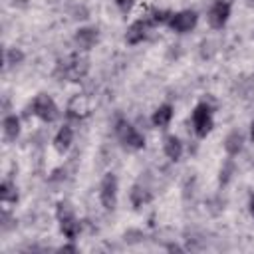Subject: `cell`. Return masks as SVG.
Segmentation results:
<instances>
[{"instance_id":"obj_1","label":"cell","mask_w":254,"mask_h":254,"mask_svg":"<svg viewBox=\"0 0 254 254\" xmlns=\"http://www.w3.org/2000/svg\"><path fill=\"white\" fill-rule=\"evenodd\" d=\"M192 125H194V131H196L198 137H204V135L210 131V127H212V117H210L208 105L200 103V105L194 107V111H192Z\"/></svg>"},{"instance_id":"obj_2","label":"cell","mask_w":254,"mask_h":254,"mask_svg":"<svg viewBox=\"0 0 254 254\" xmlns=\"http://www.w3.org/2000/svg\"><path fill=\"white\" fill-rule=\"evenodd\" d=\"M34 113L44 121H54L58 117V107L48 95H38L34 101Z\"/></svg>"},{"instance_id":"obj_3","label":"cell","mask_w":254,"mask_h":254,"mask_svg":"<svg viewBox=\"0 0 254 254\" xmlns=\"http://www.w3.org/2000/svg\"><path fill=\"white\" fill-rule=\"evenodd\" d=\"M230 16V2L228 0H216L214 6L208 12V22L212 28H222Z\"/></svg>"},{"instance_id":"obj_4","label":"cell","mask_w":254,"mask_h":254,"mask_svg":"<svg viewBox=\"0 0 254 254\" xmlns=\"http://www.w3.org/2000/svg\"><path fill=\"white\" fill-rule=\"evenodd\" d=\"M115 200H117V181L115 175H105L103 183H101V204L105 208H115Z\"/></svg>"},{"instance_id":"obj_5","label":"cell","mask_w":254,"mask_h":254,"mask_svg":"<svg viewBox=\"0 0 254 254\" xmlns=\"http://www.w3.org/2000/svg\"><path fill=\"white\" fill-rule=\"evenodd\" d=\"M117 133H119L121 141H123L125 145H129V147H133V149H141V147L145 145L143 135H139V133H137L129 123H125V121H119V123H117Z\"/></svg>"},{"instance_id":"obj_6","label":"cell","mask_w":254,"mask_h":254,"mask_svg":"<svg viewBox=\"0 0 254 254\" xmlns=\"http://www.w3.org/2000/svg\"><path fill=\"white\" fill-rule=\"evenodd\" d=\"M194 24H196V14L190 12V10L173 14L171 20H169V26H171L175 32H189L190 28H194Z\"/></svg>"},{"instance_id":"obj_7","label":"cell","mask_w":254,"mask_h":254,"mask_svg":"<svg viewBox=\"0 0 254 254\" xmlns=\"http://www.w3.org/2000/svg\"><path fill=\"white\" fill-rule=\"evenodd\" d=\"M85 71H87V60L85 58H79V56H73L65 64V67H64V75L69 77L71 81H77L79 77H83Z\"/></svg>"},{"instance_id":"obj_8","label":"cell","mask_w":254,"mask_h":254,"mask_svg":"<svg viewBox=\"0 0 254 254\" xmlns=\"http://www.w3.org/2000/svg\"><path fill=\"white\" fill-rule=\"evenodd\" d=\"M89 113V99L85 95H75L67 103V115L71 117H85Z\"/></svg>"},{"instance_id":"obj_9","label":"cell","mask_w":254,"mask_h":254,"mask_svg":"<svg viewBox=\"0 0 254 254\" xmlns=\"http://www.w3.org/2000/svg\"><path fill=\"white\" fill-rule=\"evenodd\" d=\"M147 26H149V24L143 22V20L131 24V28L127 30V42H129V44H137V42H141V40L145 38V34H147Z\"/></svg>"},{"instance_id":"obj_10","label":"cell","mask_w":254,"mask_h":254,"mask_svg":"<svg viewBox=\"0 0 254 254\" xmlns=\"http://www.w3.org/2000/svg\"><path fill=\"white\" fill-rule=\"evenodd\" d=\"M75 40H77L79 48L89 50V48L95 44V40H97V32L91 30V28H83V30H79V32L75 34Z\"/></svg>"},{"instance_id":"obj_11","label":"cell","mask_w":254,"mask_h":254,"mask_svg":"<svg viewBox=\"0 0 254 254\" xmlns=\"http://www.w3.org/2000/svg\"><path fill=\"white\" fill-rule=\"evenodd\" d=\"M165 153H167L169 159L177 161V159L181 157V153H183V145H181V141H179L177 137H167V139H165Z\"/></svg>"},{"instance_id":"obj_12","label":"cell","mask_w":254,"mask_h":254,"mask_svg":"<svg viewBox=\"0 0 254 254\" xmlns=\"http://www.w3.org/2000/svg\"><path fill=\"white\" fill-rule=\"evenodd\" d=\"M171 117H173L171 105H161V107L155 111V115H153V123H155L157 127H165V125L171 121Z\"/></svg>"},{"instance_id":"obj_13","label":"cell","mask_w":254,"mask_h":254,"mask_svg":"<svg viewBox=\"0 0 254 254\" xmlns=\"http://www.w3.org/2000/svg\"><path fill=\"white\" fill-rule=\"evenodd\" d=\"M60 222H62V232H64L69 240H73V238L77 236V230H79V224L75 222L73 214H71V216H65V218H60Z\"/></svg>"},{"instance_id":"obj_14","label":"cell","mask_w":254,"mask_h":254,"mask_svg":"<svg viewBox=\"0 0 254 254\" xmlns=\"http://www.w3.org/2000/svg\"><path fill=\"white\" fill-rule=\"evenodd\" d=\"M54 143H56V149L58 151H65L69 147V143H71V129L67 125H64L60 129V133L56 135V141Z\"/></svg>"},{"instance_id":"obj_15","label":"cell","mask_w":254,"mask_h":254,"mask_svg":"<svg viewBox=\"0 0 254 254\" xmlns=\"http://www.w3.org/2000/svg\"><path fill=\"white\" fill-rule=\"evenodd\" d=\"M224 149H226L230 155H236V153L242 149V135H240L238 131H232V133L226 137V141H224Z\"/></svg>"},{"instance_id":"obj_16","label":"cell","mask_w":254,"mask_h":254,"mask_svg":"<svg viewBox=\"0 0 254 254\" xmlns=\"http://www.w3.org/2000/svg\"><path fill=\"white\" fill-rule=\"evenodd\" d=\"M4 133H6L8 139H16L18 137V133H20V121H18L16 115H8L4 119Z\"/></svg>"},{"instance_id":"obj_17","label":"cell","mask_w":254,"mask_h":254,"mask_svg":"<svg viewBox=\"0 0 254 254\" xmlns=\"http://www.w3.org/2000/svg\"><path fill=\"white\" fill-rule=\"evenodd\" d=\"M151 196H149V192L145 190V189H141V187H133V190H131V202L135 204V206H143V202H147Z\"/></svg>"},{"instance_id":"obj_18","label":"cell","mask_w":254,"mask_h":254,"mask_svg":"<svg viewBox=\"0 0 254 254\" xmlns=\"http://www.w3.org/2000/svg\"><path fill=\"white\" fill-rule=\"evenodd\" d=\"M0 198H2L4 202H14V200L18 198L16 189H14L10 183H2V185H0Z\"/></svg>"},{"instance_id":"obj_19","label":"cell","mask_w":254,"mask_h":254,"mask_svg":"<svg viewBox=\"0 0 254 254\" xmlns=\"http://www.w3.org/2000/svg\"><path fill=\"white\" fill-rule=\"evenodd\" d=\"M171 12H167V10H161V12H155V16H153V22L155 24H163V22H169L171 20Z\"/></svg>"},{"instance_id":"obj_20","label":"cell","mask_w":254,"mask_h":254,"mask_svg":"<svg viewBox=\"0 0 254 254\" xmlns=\"http://www.w3.org/2000/svg\"><path fill=\"white\" fill-rule=\"evenodd\" d=\"M65 216H71V208L67 202H60L58 204V218H65Z\"/></svg>"},{"instance_id":"obj_21","label":"cell","mask_w":254,"mask_h":254,"mask_svg":"<svg viewBox=\"0 0 254 254\" xmlns=\"http://www.w3.org/2000/svg\"><path fill=\"white\" fill-rule=\"evenodd\" d=\"M22 60V52H18V50H10V54H8V62L10 64H16V62H20Z\"/></svg>"},{"instance_id":"obj_22","label":"cell","mask_w":254,"mask_h":254,"mask_svg":"<svg viewBox=\"0 0 254 254\" xmlns=\"http://www.w3.org/2000/svg\"><path fill=\"white\" fill-rule=\"evenodd\" d=\"M117 4H119V8H121V10H125V12H127V10L133 6V0H117Z\"/></svg>"},{"instance_id":"obj_23","label":"cell","mask_w":254,"mask_h":254,"mask_svg":"<svg viewBox=\"0 0 254 254\" xmlns=\"http://www.w3.org/2000/svg\"><path fill=\"white\" fill-rule=\"evenodd\" d=\"M62 250H67V252H73V250H75V248H73V246H64V248H62Z\"/></svg>"},{"instance_id":"obj_24","label":"cell","mask_w":254,"mask_h":254,"mask_svg":"<svg viewBox=\"0 0 254 254\" xmlns=\"http://www.w3.org/2000/svg\"><path fill=\"white\" fill-rule=\"evenodd\" d=\"M250 210H252V214H254V196L250 198Z\"/></svg>"},{"instance_id":"obj_25","label":"cell","mask_w":254,"mask_h":254,"mask_svg":"<svg viewBox=\"0 0 254 254\" xmlns=\"http://www.w3.org/2000/svg\"><path fill=\"white\" fill-rule=\"evenodd\" d=\"M252 139H254V123H252Z\"/></svg>"}]
</instances>
